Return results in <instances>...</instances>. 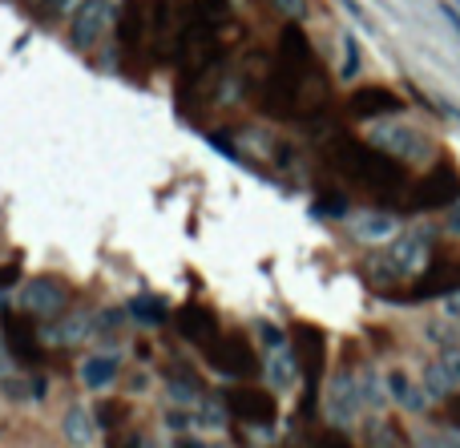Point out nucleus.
Listing matches in <instances>:
<instances>
[{
	"label": "nucleus",
	"instance_id": "obj_1",
	"mask_svg": "<svg viewBox=\"0 0 460 448\" xmlns=\"http://www.w3.org/2000/svg\"><path fill=\"white\" fill-rule=\"evenodd\" d=\"M0 339H4L8 356H13L16 364L40 368L45 347H40V336H37V328H32V315L16 312V307H0Z\"/></svg>",
	"mask_w": 460,
	"mask_h": 448
},
{
	"label": "nucleus",
	"instance_id": "obj_2",
	"mask_svg": "<svg viewBox=\"0 0 460 448\" xmlns=\"http://www.w3.org/2000/svg\"><path fill=\"white\" fill-rule=\"evenodd\" d=\"M323 412H327V420L340 425V428L356 425L359 412H364V396H359V376L356 372H335V376L327 380Z\"/></svg>",
	"mask_w": 460,
	"mask_h": 448
},
{
	"label": "nucleus",
	"instance_id": "obj_3",
	"mask_svg": "<svg viewBox=\"0 0 460 448\" xmlns=\"http://www.w3.org/2000/svg\"><path fill=\"white\" fill-rule=\"evenodd\" d=\"M65 299H69V291H65V283L53 279V275H37V279L21 283V291H16L21 312L32 315V320H53V315H61Z\"/></svg>",
	"mask_w": 460,
	"mask_h": 448
},
{
	"label": "nucleus",
	"instance_id": "obj_4",
	"mask_svg": "<svg viewBox=\"0 0 460 448\" xmlns=\"http://www.w3.org/2000/svg\"><path fill=\"white\" fill-rule=\"evenodd\" d=\"M429 255H432V239L420 231H408V234H396L388 247V255H384V267H392V275H404V279H412V275H420L424 267H429Z\"/></svg>",
	"mask_w": 460,
	"mask_h": 448
},
{
	"label": "nucleus",
	"instance_id": "obj_5",
	"mask_svg": "<svg viewBox=\"0 0 460 448\" xmlns=\"http://www.w3.org/2000/svg\"><path fill=\"white\" fill-rule=\"evenodd\" d=\"M367 137H372L380 150L396 154V158H404V162L429 158V145H424V137L416 134L412 126H400V121H376V126L367 129Z\"/></svg>",
	"mask_w": 460,
	"mask_h": 448
},
{
	"label": "nucleus",
	"instance_id": "obj_6",
	"mask_svg": "<svg viewBox=\"0 0 460 448\" xmlns=\"http://www.w3.org/2000/svg\"><path fill=\"white\" fill-rule=\"evenodd\" d=\"M113 21V0H85L77 13L69 16V37L77 48H93L97 40L105 37Z\"/></svg>",
	"mask_w": 460,
	"mask_h": 448
},
{
	"label": "nucleus",
	"instance_id": "obj_7",
	"mask_svg": "<svg viewBox=\"0 0 460 448\" xmlns=\"http://www.w3.org/2000/svg\"><path fill=\"white\" fill-rule=\"evenodd\" d=\"M202 352H207L210 368H218L223 376H246V372H254V356L243 336H218L215 344L202 347Z\"/></svg>",
	"mask_w": 460,
	"mask_h": 448
},
{
	"label": "nucleus",
	"instance_id": "obj_8",
	"mask_svg": "<svg viewBox=\"0 0 460 448\" xmlns=\"http://www.w3.org/2000/svg\"><path fill=\"white\" fill-rule=\"evenodd\" d=\"M146 29H150V13L137 0H129L121 8V53H126V61H142L150 53V32Z\"/></svg>",
	"mask_w": 460,
	"mask_h": 448
},
{
	"label": "nucleus",
	"instance_id": "obj_9",
	"mask_svg": "<svg viewBox=\"0 0 460 448\" xmlns=\"http://www.w3.org/2000/svg\"><path fill=\"white\" fill-rule=\"evenodd\" d=\"M174 323H178V336L190 339V344H199V347H210L218 339V315L210 312V307H202V303L178 307Z\"/></svg>",
	"mask_w": 460,
	"mask_h": 448
},
{
	"label": "nucleus",
	"instance_id": "obj_10",
	"mask_svg": "<svg viewBox=\"0 0 460 448\" xmlns=\"http://www.w3.org/2000/svg\"><path fill=\"white\" fill-rule=\"evenodd\" d=\"M456 388H460V347H448L440 360H432L424 368V392H429V400H440V396L456 392Z\"/></svg>",
	"mask_w": 460,
	"mask_h": 448
},
{
	"label": "nucleus",
	"instance_id": "obj_11",
	"mask_svg": "<svg viewBox=\"0 0 460 448\" xmlns=\"http://www.w3.org/2000/svg\"><path fill=\"white\" fill-rule=\"evenodd\" d=\"M226 408L234 412L246 425H270L275 420V400L267 392H251V388H238V392L226 396Z\"/></svg>",
	"mask_w": 460,
	"mask_h": 448
},
{
	"label": "nucleus",
	"instance_id": "obj_12",
	"mask_svg": "<svg viewBox=\"0 0 460 448\" xmlns=\"http://www.w3.org/2000/svg\"><path fill=\"white\" fill-rule=\"evenodd\" d=\"M351 234L359 242H392L400 234V218L384 215V210H359L351 215Z\"/></svg>",
	"mask_w": 460,
	"mask_h": 448
},
{
	"label": "nucleus",
	"instance_id": "obj_13",
	"mask_svg": "<svg viewBox=\"0 0 460 448\" xmlns=\"http://www.w3.org/2000/svg\"><path fill=\"white\" fill-rule=\"evenodd\" d=\"M384 388H388V400H396L400 408H408V412H424V408H429V392H424V388L416 384L404 368H388V372H384Z\"/></svg>",
	"mask_w": 460,
	"mask_h": 448
},
{
	"label": "nucleus",
	"instance_id": "obj_14",
	"mask_svg": "<svg viewBox=\"0 0 460 448\" xmlns=\"http://www.w3.org/2000/svg\"><path fill=\"white\" fill-rule=\"evenodd\" d=\"M118 376H121V360L113 352H93L81 364V384H85L89 392H105Z\"/></svg>",
	"mask_w": 460,
	"mask_h": 448
},
{
	"label": "nucleus",
	"instance_id": "obj_15",
	"mask_svg": "<svg viewBox=\"0 0 460 448\" xmlns=\"http://www.w3.org/2000/svg\"><path fill=\"white\" fill-rule=\"evenodd\" d=\"M89 336H97V315L93 312H69L53 331H49V339L61 344V347H73V344H81V339H89Z\"/></svg>",
	"mask_w": 460,
	"mask_h": 448
},
{
	"label": "nucleus",
	"instance_id": "obj_16",
	"mask_svg": "<svg viewBox=\"0 0 460 448\" xmlns=\"http://www.w3.org/2000/svg\"><path fill=\"white\" fill-rule=\"evenodd\" d=\"M61 433H65V441H69L73 448H89L93 444V436H97V417L89 408H81V404H73V408L65 412V420H61Z\"/></svg>",
	"mask_w": 460,
	"mask_h": 448
},
{
	"label": "nucleus",
	"instance_id": "obj_17",
	"mask_svg": "<svg viewBox=\"0 0 460 448\" xmlns=\"http://www.w3.org/2000/svg\"><path fill=\"white\" fill-rule=\"evenodd\" d=\"M267 380L275 388H291L295 380H299V360H295L291 347H275V352H267Z\"/></svg>",
	"mask_w": 460,
	"mask_h": 448
},
{
	"label": "nucleus",
	"instance_id": "obj_18",
	"mask_svg": "<svg viewBox=\"0 0 460 448\" xmlns=\"http://www.w3.org/2000/svg\"><path fill=\"white\" fill-rule=\"evenodd\" d=\"M129 315H137L142 323H150V328H158V323H166V299H154V295H137L134 303H129Z\"/></svg>",
	"mask_w": 460,
	"mask_h": 448
},
{
	"label": "nucleus",
	"instance_id": "obj_19",
	"mask_svg": "<svg viewBox=\"0 0 460 448\" xmlns=\"http://www.w3.org/2000/svg\"><path fill=\"white\" fill-rule=\"evenodd\" d=\"M359 396H364V408H384V400H388L384 376H376V372H359Z\"/></svg>",
	"mask_w": 460,
	"mask_h": 448
},
{
	"label": "nucleus",
	"instance_id": "obj_20",
	"mask_svg": "<svg viewBox=\"0 0 460 448\" xmlns=\"http://www.w3.org/2000/svg\"><path fill=\"white\" fill-rule=\"evenodd\" d=\"M340 45H343V65H340V77H343V81H351V77H356V73H359V40L348 32V37H343Z\"/></svg>",
	"mask_w": 460,
	"mask_h": 448
},
{
	"label": "nucleus",
	"instance_id": "obj_21",
	"mask_svg": "<svg viewBox=\"0 0 460 448\" xmlns=\"http://www.w3.org/2000/svg\"><path fill=\"white\" fill-rule=\"evenodd\" d=\"M420 448H460V428H445L437 436H420Z\"/></svg>",
	"mask_w": 460,
	"mask_h": 448
},
{
	"label": "nucleus",
	"instance_id": "obj_22",
	"mask_svg": "<svg viewBox=\"0 0 460 448\" xmlns=\"http://www.w3.org/2000/svg\"><path fill=\"white\" fill-rule=\"evenodd\" d=\"M259 339H262V347H267V352H275V347H287L283 331H279L275 323H259Z\"/></svg>",
	"mask_w": 460,
	"mask_h": 448
},
{
	"label": "nucleus",
	"instance_id": "obj_23",
	"mask_svg": "<svg viewBox=\"0 0 460 448\" xmlns=\"http://www.w3.org/2000/svg\"><path fill=\"white\" fill-rule=\"evenodd\" d=\"M270 4H275L283 16H291V21H303V16H307V0H270Z\"/></svg>",
	"mask_w": 460,
	"mask_h": 448
},
{
	"label": "nucleus",
	"instance_id": "obj_24",
	"mask_svg": "<svg viewBox=\"0 0 460 448\" xmlns=\"http://www.w3.org/2000/svg\"><path fill=\"white\" fill-rule=\"evenodd\" d=\"M445 231L448 234H460V202H453V206L445 210Z\"/></svg>",
	"mask_w": 460,
	"mask_h": 448
},
{
	"label": "nucleus",
	"instance_id": "obj_25",
	"mask_svg": "<svg viewBox=\"0 0 460 448\" xmlns=\"http://www.w3.org/2000/svg\"><path fill=\"white\" fill-rule=\"evenodd\" d=\"M81 4H85V0H53V13L57 16H73Z\"/></svg>",
	"mask_w": 460,
	"mask_h": 448
},
{
	"label": "nucleus",
	"instance_id": "obj_26",
	"mask_svg": "<svg viewBox=\"0 0 460 448\" xmlns=\"http://www.w3.org/2000/svg\"><path fill=\"white\" fill-rule=\"evenodd\" d=\"M445 315H448L453 323H460V291H456V295H448V299H445Z\"/></svg>",
	"mask_w": 460,
	"mask_h": 448
},
{
	"label": "nucleus",
	"instance_id": "obj_27",
	"mask_svg": "<svg viewBox=\"0 0 460 448\" xmlns=\"http://www.w3.org/2000/svg\"><path fill=\"white\" fill-rule=\"evenodd\" d=\"M174 448H207V444H202L199 436H178V441H174Z\"/></svg>",
	"mask_w": 460,
	"mask_h": 448
},
{
	"label": "nucleus",
	"instance_id": "obj_28",
	"mask_svg": "<svg viewBox=\"0 0 460 448\" xmlns=\"http://www.w3.org/2000/svg\"><path fill=\"white\" fill-rule=\"evenodd\" d=\"M445 16L456 24V32H460V8H456V4H445Z\"/></svg>",
	"mask_w": 460,
	"mask_h": 448
},
{
	"label": "nucleus",
	"instance_id": "obj_29",
	"mask_svg": "<svg viewBox=\"0 0 460 448\" xmlns=\"http://www.w3.org/2000/svg\"><path fill=\"white\" fill-rule=\"evenodd\" d=\"M4 356H8V347H0V372H4ZM8 360H13V356H8Z\"/></svg>",
	"mask_w": 460,
	"mask_h": 448
},
{
	"label": "nucleus",
	"instance_id": "obj_30",
	"mask_svg": "<svg viewBox=\"0 0 460 448\" xmlns=\"http://www.w3.org/2000/svg\"><path fill=\"white\" fill-rule=\"evenodd\" d=\"M142 448H162V444H142Z\"/></svg>",
	"mask_w": 460,
	"mask_h": 448
}]
</instances>
